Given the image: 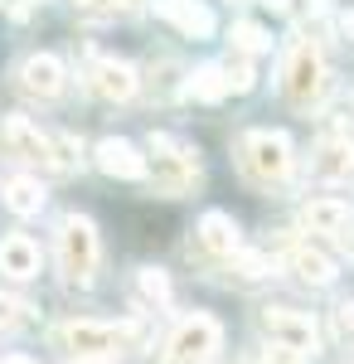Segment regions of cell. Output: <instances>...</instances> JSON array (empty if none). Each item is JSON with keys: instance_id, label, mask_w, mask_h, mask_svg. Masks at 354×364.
Returning a JSON list of instances; mask_svg holds the SVG:
<instances>
[{"instance_id": "obj_27", "label": "cell", "mask_w": 354, "mask_h": 364, "mask_svg": "<svg viewBox=\"0 0 354 364\" xmlns=\"http://www.w3.org/2000/svg\"><path fill=\"white\" fill-rule=\"evenodd\" d=\"M340 326H345V331H354V301H345V306H340Z\"/></svg>"}, {"instance_id": "obj_17", "label": "cell", "mask_w": 354, "mask_h": 364, "mask_svg": "<svg viewBox=\"0 0 354 364\" xmlns=\"http://www.w3.org/2000/svg\"><path fill=\"white\" fill-rule=\"evenodd\" d=\"M199 243H204V248L209 252H218V257H228V252L238 248V224H233V219H228V214H204V219H199Z\"/></svg>"}, {"instance_id": "obj_12", "label": "cell", "mask_w": 354, "mask_h": 364, "mask_svg": "<svg viewBox=\"0 0 354 364\" xmlns=\"http://www.w3.org/2000/svg\"><path fill=\"white\" fill-rule=\"evenodd\" d=\"M97 166L107 170V175H117V180H141V175H146V156H141L132 141L107 136L97 146Z\"/></svg>"}, {"instance_id": "obj_23", "label": "cell", "mask_w": 354, "mask_h": 364, "mask_svg": "<svg viewBox=\"0 0 354 364\" xmlns=\"http://www.w3.org/2000/svg\"><path fill=\"white\" fill-rule=\"evenodd\" d=\"M267 44H272V39L257 25H233V54H262Z\"/></svg>"}, {"instance_id": "obj_22", "label": "cell", "mask_w": 354, "mask_h": 364, "mask_svg": "<svg viewBox=\"0 0 354 364\" xmlns=\"http://www.w3.org/2000/svg\"><path fill=\"white\" fill-rule=\"evenodd\" d=\"M223 68V83H228V92H247L252 87V68H247V54H233L228 63H218Z\"/></svg>"}, {"instance_id": "obj_25", "label": "cell", "mask_w": 354, "mask_h": 364, "mask_svg": "<svg viewBox=\"0 0 354 364\" xmlns=\"http://www.w3.org/2000/svg\"><path fill=\"white\" fill-rule=\"evenodd\" d=\"M20 326H25V301L0 291V331H20Z\"/></svg>"}, {"instance_id": "obj_13", "label": "cell", "mask_w": 354, "mask_h": 364, "mask_svg": "<svg viewBox=\"0 0 354 364\" xmlns=\"http://www.w3.org/2000/svg\"><path fill=\"white\" fill-rule=\"evenodd\" d=\"M0 272L15 282H25L39 272V243L25 238V233H10V238H0Z\"/></svg>"}, {"instance_id": "obj_26", "label": "cell", "mask_w": 354, "mask_h": 364, "mask_svg": "<svg viewBox=\"0 0 354 364\" xmlns=\"http://www.w3.org/2000/svg\"><path fill=\"white\" fill-rule=\"evenodd\" d=\"M252 364H306V355H296V350H286V345H267L262 355Z\"/></svg>"}, {"instance_id": "obj_29", "label": "cell", "mask_w": 354, "mask_h": 364, "mask_svg": "<svg viewBox=\"0 0 354 364\" xmlns=\"http://www.w3.org/2000/svg\"><path fill=\"white\" fill-rule=\"evenodd\" d=\"M262 5H267V10H286V0H262Z\"/></svg>"}, {"instance_id": "obj_18", "label": "cell", "mask_w": 354, "mask_h": 364, "mask_svg": "<svg viewBox=\"0 0 354 364\" xmlns=\"http://www.w3.org/2000/svg\"><path fill=\"white\" fill-rule=\"evenodd\" d=\"M0 195H5V209H10V214H39V209H44V190H39V180H29V175L10 180Z\"/></svg>"}, {"instance_id": "obj_8", "label": "cell", "mask_w": 354, "mask_h": 364, "mask_svg": "<svg viewBox=\"0 0 354 364\" xmlns=\"http://www.w3.org/2000/svg\"><path fill=\"white\" fill-rule=\"evenodd\" d=\"M262 331L272 336V345H286V350H296V355H311L316 350V321L306 316V311H291V306H267L262 311Z\"/></svg>"}, {"instance_id": "obj_16", "label": "cell", "mask_w": 354, "mask_h": 364, "mask_svg": "<svg viewBox=\"0 0 354 364\" xmlns=\"http://www.w3.org/2000/svg\"><path fill=\"white\" fill-rule=\"evenodd\" d=\"M291 267H296V277L306 287H330L335 282V262H330L321 248H311V243H296L291 248Z\"/></svg>"}, {"instance_id": "obj_6", "label": "cell", "mask_w": 354, "mask_h": 364, "mask_svg": "<svg viewBox=\"0 0 354 364\" xmlns=\"http://www.w3.org/2000/svg\"><path fill=\"white\" fill-rule=\"evenodd\" d=\"M0 156L34 170H54V136H44L25 117H5L0 122Z\"/></svg>"}, {"instance_id": "obj_20", "label": "cell", "mask_w": 354, "mask_h": 364, "mask_svg": "<svg viewBox=\"0 0 354 364\" xmlns=\"http://www.w3.org/2000/svg\"><path fill=\"white\" fill-rule=\"evenodd\" d=\"M87 20H122V15H136L146 10V0H73Z\"/></svg>"}, {"instance_id": "obj_9", "label": "cell", "mask_w": 354, "mask_h": 364, "mask_svg": "<svg viewBox=\"0 0 354 364\" xmlns=\"http://www.w3.org/2000/svg\"><path fill=\"white\" fill-rule=\"evenodd\" d=\"M15 87L29 92V97H39V102H54L63 92V63L54 54H29L20 63V73H15Z\"/></svg>"}, {"instance_id": "obj_11", "label": "cell", "mask_w": 354, "mask_h": 364, "mask_svg": "<svg viewBox=\"0 0 354 364\" xmlns=\"http://www.w3.org/2000/svg\"><path fill=\"white\" fill-rule=\"evenodd\" d=\"M311 170H316V180H326V185H345V180H354V141L326 136L316 151H311Z\"/></svg>"}, {"instance_id": "obj_24", "label": "cell", "mask_w": 354, "mask_h": 364, "mask_svg": "<svg viewBox=\"0 0 354 364\" xmlns=\"http://www.w3.org/2000/svg\"><path fill=\"white\" fill-rule=\"evenodd\" d=\"M141 291H146L151 301H170V282H165L161 267H146V272H141Z\"/></svg>"}, {"instance_id": "obj_5", "label": "cell", "mask_w": 354, "mask_h": 364, "mask_svg": "<svg viewBox=\"0 0 354 364\" xmlns=\"http://www.w3.org/2000/svg\"><path fill=\"white\" fill-rule=\"evenodd\" d=\"M58 272L68 287H87L97 277V233L78 214L58 224Z\"/></svg>"}, {"instance_id": "obj_15", "label": "cell", "mask_w": 354, "mask_h": 364, "mask_svg": "<svg viewBox=\"0 0 354 364\" xmlns=\"http://www.w3.org/2000/svg\"><path fill=\"white\" fill-rule=\"evenodd\" d=\"M350 219H354L350 204H340V199H316V204L301 209V224L311 228V233H345Z\"/></svg>"}, {"instance_id": "obj_30", "label": "cell", "mask_w": 354, "mask_h": 364, "mask_svg": "<svg viewBox=\"0 0 354 364\" xmlns=\"http://www.w3.org/2000/svg\"><path fill=\"white\" fill-rule=\"evenodd\" d=\"M5 364H34V360H25V355H10V360H5Z\"/></svg>"}, {"instance_id": "obj_3", "label": "cell", "mask_w": 354, "mask_h": 364, "mask_svg": "<svg viewBox=\"0 0 354 364\" xmlns=\"http://www.w3.org/2000/svg\"><path fill=\"white\" fill-rule=\"evenodd\" d=\"M238 166L257 185H281L291 175V141L281 132H247L238 141Z\"/></svg>"}, {"instance_id": "obj_14", "label": "cell", "mask_w": 354, "mask_h": 364, "mask_svg": "<svg viewBox=\"0 0 354 364\" xmlns=\"http://www.w3.org/2000/svg\"><path fill=\"white\" fill-rule=\"evenodd\" d=\"M161 15H165L175 29H180V34H190V39L214 34V15H209L199 0H161Z\"/></svg>"}, {"instance_id": "obj_7", "label": "cell", "mask_w": 354, "mask_h": 364, "mask_svg": "<svg viewBox=\"0 0 354 364\" xmlns=\"http://www.w3.org/2000/svg\"><path fill=\"white\" fill-rule=\"evenodd\" d=\"M218 340H223V331H218L214 316H185L165 345V364H209Z\"/></svg>"}, {"instance_id": "obj_4", "label": "cell", "mask_w": 354, "mask_h": 364, "mask_svg": "<svg viewBox=\"0 0 354 364\" xmlns=\"http://www.w3.org/2000/svg\"><path fill=\"white\" fill-rule=\"evenodd\" d=\"M58 345L73 355V360H117L136 331L132 326H97V321H73V326H58Z\"/></svg>"}, {"instance_id": "obj_19", "label": "cell", "mask_w": 354, "mask_h": 364, "mask_svg": "<svg viewBox=\"0 0 354 364\" xmlns=\"http://www.w3.org/2000/svg\"><path fill=\"white\" fill-rule=\"evenodd\" d=\"M228 272H233V277H243V282H262V277H272V257L233 248V252H228Z\"/></svg>"}, {"instance_id": "obj_2", "label": "cell", "mask_w": 354, "mask_h": 364, "mask_svg": "<svg viewBox=\"0 0 354 364\" xmlns=\"http://www.w3.org/2000/svg\"><path fill=\"white\" fill-rule=\"evenodd\" d=\"M281 87H286V97H291V107H301V112H311L321 97H326V58H321V49L311 44V39H291V49H286V63H281Z\"/></svg>"}, {"instance_id": "obj_21", "label": "cell", "mask_w": 354, "mask_h": 364, "mask_svg": "<svg viewBox=\"0 0 354 364\" xmlns=\"http://www.w3.org/2000/svg\"><path fill=\"white\" fill-rule=\"evenodd\" d=\"M190 92L199 97V102H218V97L228 92V83H223V68H218V63H204V68L190 78Z\"/></svg>"}, {"instance_id": "obj_1", "label": "cell", "mask_w": 354, "mask_h": 364, "mask_svg": "<svg viewBox=\"0 0 354 364\" xmlns=\"http://www.w3.org/2000/svg\"><path fill=\"white\" fill-rule=\"evenodd\" d=\"M146 151H151V156H146V175H151L156 195L175 199V195H185V190H194V185H199V156H194L185 141L151 136V146H146Z\"/></svg>"}, {"instance_id": "obj_28", "label": "cell", "mask_w": 354, "mask_h": 364, "mask_svg": "<svg viewBox=\"0 0 354 364\" xmlns=\"http://www.w3.org/2000/svg\"><path fill=\"white\" fill-rule=\"evenodd\" d=\"M340 29H345V39H354V10L345 15V20H340Z\"/></svg>"}, {"instance_id": "obj_10", "label": "cell", "mask_w": 354, "mask_h": 364, "mask_svg": "<svg viewBox=\"0 0 354 364\" xmlns=\"http://www.w3.org/2000/svg\"><path fill=\"white\" fill-rule=\"evenodd\" d=\"M87 87H92L97 97H107V102H127V97L136 92V68L122 63V58H92Z\"/></svg>"}]
</instances>
